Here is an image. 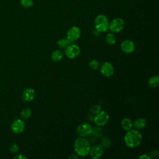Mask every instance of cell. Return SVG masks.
Returning a JSON list of instances; mask_svg holds the SVG:
<instances>
[{"label": "cell", "mask_w": 159, "mask_h": 159, "mask_svg": "<svg viewBox=\"0 0 159 159\" xmlns=\"http://www.w3.org/2000/svg\"><path fill=\"white\" fill-rule=\"evenodd\" d=\"M20 2L23 7L26 8L30 7L34 4L33 0H20Z\"/></svg>", "instance_id": "obj_25"}, {"label": "cell", "mask_w": 159, "mask_h": 159, "mask_svg": "<svg viewBox=\"0 0 159 159\" xmlns=\"http://www.w3.org/2000/svg\"><path fill=\"white\" fill-rule=\"evenodd\" d=\"M35 97V91L34 89L29 88L25 89L22 94V98L23 101L25 102H30L32 101Z\"/></svg>", "instance_id": "obj_13"}, {"label": "cell", "mask_w": 159, "mask_h": 159, "mask_svg": "<svg viewBox=\"0 0 159 159\" xmlns=\"http://www.w3.org/2000/svg\"><path fill=\"white\" fill-rule=\"evenodd\" d=\"M102 133L103 131L101 127L96 125V127L93 128L91 134H93L96 138H99L102 135Z\"/></svg>", "instance_id": "obj_20"}, {"label": "cell", "mask_w": 159, "mask_h": 159, "mask_svg": "<svg viewBox=\"0 0 159 159\" xmlns=\"http://www.w3.org/2000/svg\"><path fill=\"white\" fill-rule=\"evenodd\" d=\"M139 159H150V157L148 154H142L138 157Z\"/></svg>", "instance_id": "obj_30"}, {"label": "cell", "mask_w": 159, "mask_h": 159, "mask_svg": "<svg viewBox=\"0 0 159 159\" xmlns=\"http://www.w3.org/2000/svg\"><path fill=\"white\" fill-rule=\"evenodd\" d=\"M87 137H88V138H87L86 139L88 140V141L89 142V143H90V145L94 143V142H95V140H96V137H95L93 135L90 134V135H88Z\"/></svg>", "instance_id": "obj_29"}, {"label": "cell", "mask_w": 159, "mask_h": 159, "mask_svg": "<svg viewBox=\"0 0 159 159\" xmlns=\"http://www.w3.org/2000/svg\"><path fill=\"white\" fill-rule=\"evenodd\" d=\"M106 43L109 45H112L116 42V37L113 33H109L106 36Z\"/></svg>", "instance_id": "obj_19"}, {"label": "cell", "mask_w": 159, "mask_h": 159, "mask_svg": "<svg viewBox=\"0 0 159 159\" xmlns=\"http://www.w3.org/2000/svg\"><path fill=\"white\" fill-rule=\"evenodd\" d=\"M12 131L15 134H20L25 129V124L20 119H16L12 122L11 125Z\"/></svg>", "instance_id": "obj_12"}, {"label": "cell", "mask_w": 159, "mask_h": 159, "mask_svg": "<svg viewBox=\"0 0 159 159\" xmlns=\"http://www.w3.org/2000/svg\"><path fill=\"white\" fill-rule=\"evenodd\" d=\"M142 141L141 133L136 129H130L127 131L124 135L125 144L130 148H135L140 145Z\"/></svg>", "instance_id": "obj_1"}, {"label": "cell", "mask_w": 159, "mask_h": 159, "mask_svg": "<svg viewBox=\"0 0 159 159\" xmlns=\"http://www.w3.org/2000/svg\"><path fill=\"white\" fill-rule=\"evenodd\" d=\"M100 71L105 77H111L114 73V67L110 62H104L100 66Z\"/></svg>", "instance_id": "obj_8"}, {"label": "cell", "mask_w": 159, "mask_h": 159, "mask_svg": "<svg viewBox=\"0 0 159 159\" xmlns=\"http://www.w3.org/2000/svg\"><path fill=\"white\" fill-rule=\"evenodd\" d=\"M120 124H121L122 129L126 131L130 130L133 127L132 120L129 118H127V117H125V118L122 119V120H121Z\"/></svg>", "instance_id": "obj_15"}, {"label": "cell", "mask_w": 159, "mask_h": 159, "mask_svg": "<svg viewBox=\"0 0 159 159\" xmlns=\"http://www.w3.org/2000/svg\"><path fill=\"white\" fill-rule=\"evenodd\" d=\"M101 110H102L101 106L100 104H98L93 105L90 107V109H89L91 113H92L93 114H96L98 112H99Z\"/></svg>", "instance_id": "obj_23"}, {"label": "cell", "mask_w": 159, "mask_h": 159, "mask_svg": "<svg viewBox=\"0 0 159 159\" xmlns=\"http://www.w3.org/2000/svg\"><path fill=\"white\" fill-rule=\"evenodd\" d=\"M109 116L108 113L104 111H101L94 116L93 122L96 125L103 126L105 125L109 121Z\"/></svg>", "instance_id": "obj_5"}, {"label": "cell", "mask_w": 159, "mask_h": 159, "mask_svg": "<svg viewBox=\"0 0 159 159\" xmlns=\"http://www.w3.org/2000/svg\"><path fill=\"white\" fill-rule=\"evenodd\" d=\"M109 22L107 17L103 14L97 16L94 21L96 30L99 32H104L109 28Z\"/></svg>", "instance_id": "obj_3"}, {"label": "cell", "mask_w": 159, "mask_h": 159, "mask_svg": "<svg viewBox=\"0 0 159 159\" xmlns=\"http://www.w3.org/2000/svg\"><path fill=\"white\" fill-rule=\"evenodd\" d=\"M71 43V42L70 40H68L67 38H62V39H58L57 42V46L60 48H64V49Z\"/></svg>", "instance_id": "obj_18"}, {"label": "cell", "mask_w": 159, "mask_h": 159, "mask_svg": "<svg viewBox=\"0 0 159 159\" xmlns=\"http://www.w3.org/2000/svg\"><path fill=\"white\" fill-rule=\"evenodd\" d=\"M89 66L91 69L96 70L99 68L100 64H99V61H98L97 60H95V59H93L89 62Z\"/></svg>", "instance_id": "obj_24"}, {"label": "cell", "mask_w": 159, "mask_h": 159, "mask_svg": "<svg viewBox=\"0 0 159 159\" xmlns=\"http://www.w3.org/2000/svg\"><path fill=\"white\" fill-rule=\"evenodd\" d=\"M133 127L136 130H142L147 125V120L143 117H139L132 122Z\"/></svg>", "instance_id": "obj_14"}, {"label": "cell", "mask_w": 159, "mask_h": 159, "mask_svg": "<svg viewBox=\"0 0 159 159\" xmlns=\"http://www.w3.org/2000/svg\"><path fill=\"white\" fill-rule=\"evenodd\" d=\"M104 148L101 145H95L90 148L89 150V155L93 159H98L104 153Z\"/></svg>", "instance_id": "obj_10"}, {"label": "cell", "mask_w": 159, "mask_h": 159, "mask_svg": "<svg viewBox=\"0 0 159 159\" xmlns=\"http://www.w3.org/2000/svg\"><path fill=\"white\" fill-rule=\"evenodd\" d=\"M31 114H32V111L29 107L24 108L20 111V113L21 117L24 119H28L29 117H30V116H31Z\"/></svg>", "instance_id": "obj_21"}, {"label": "cell", "mask_w": 159, "mask_h": 159, "mask_svg": "<svg viewBox=\"0 0 159 159\" xmlns=\"http://www.w3.org/2000/svg\"><path fill=\"white\" fill-rule=\"evenodd\" d=\"M135 45L134 42L131 40H125L120 43V49L125 53H130L135 50Z\"/></svg>", "instance_id": "obj_11"}, {"label": "cell", "mask_w": 159, "mask_h": 159, "mask_svg": "<svg viewBox=\"0 0 159 159\" xmlns=\"http://www.w3.org/2000/svg\"><path fill=\"white\" fill-rule=\"evenodd\" d=\"M14 159H27V158L22 155H17L14 157Z\"/></svg>", "instance_id": "obj_31"}, {"label": "cell", "mask_w": 159, "mask_h": 159, "mask_svg": "<svg viewBox=\"0 0 159 159\" xmlns=\"http://www.w3.org/2000/svg\"><path fill=\"white\" fill-rule=\"evenodd\" d=\"M10 151L12 153H16L19 150V147L16 143H12L10 146Z\"/></svg>", "instance_id": "obj_27"}, {"label": "cell", "mask_w": 159, "mask_h": 159, "mask_svg": "<svg viewBox=\"0 0 159 159\" xmlns=\"http://www.w3.org/2000/svg\"><path fill=\"white\" fill-rule=\"evenodd\" d=\"M78 157L77 156V154L76 153H72L70 156H69L68 158H70V159H75V158H78Z\"/></svg>", "instance_id": "obj_32"}, {"label": "cell", "mask_w": 159, "mask_h": 159, "mask_svg": "<svg viewBox=\"0 0 159 159\" xmlns=\"http://www.w3.org/2000/svg\"><path fill=\"white\" fill-rule=\"evenodd\" d=\"M125 22L124 20L119 17L112 19L109 24V30L114 33H117L120 32L124 28Z\"/></svg>", "instance_id": "obj_4"}, {"label": "cell", "mask_w": 159, "mask_h": 159, "mask_svg": "<svg viewBox=\"0 0 159 159\" xmlns=\"http://www.w3.org/2000/svg\"><path fill=\"white\" fill-rule=\"evenodd\" d=\"M111 140H110L109 138L107 137H103L101 140V145L104 147V148H109L111 145Z\"/></svg>", "instance_id": "obj_22"}, {"label": "cell", "mask_w": 159, "mask_h": 159, "mask_svg": "<svg viewBox=\"0 0 159 159\" xmlns=\"http://www.w3.org/2000/svg\"><path fill=\"white\" fill-rule=\"evenodd\" d=\"M148 155L150 156V158H155L158 157L159 152L157 149H152L151 150H150Z\"/></svg>", "instance_id": "obj_26"}, {"label": "cell", "mask_w": 159, "mask_h": 159, "mask_svg": "<svg viewBox=\"0 0 159 159\" xmlns=\"http://www.w3.org/2000/svg\"><path fill=\"white\" fill-rule=\"evenodd\" d=\"M80 53V48L76 44L71 43L65 48V55L70 59L77 57Z\"/></svg>", "instance_id": "obj_7"}, {"label": "cell", "mask_w": 159, "mask_h": 159, "mask_svg": "<svg viewBox=\"0 0 159 159\" xmlns=\"http://www.w3.org/2000/svg\"><path fill=\"white\" fill-rule=\"evenodd\" d=\"M90 148V143L85 137H80L75 140L74 150L77 155L81 157H85L89 154Z\"/></svg>", "instance_id": "obj_2"}, {"label": "cell", "mask_w": 159, "mask_h": 159, "mask_svg": "<svg viewBox=\"0 0 159 159\" xmlns=\"http://www.w3.org/2000/svg\"><path fill=\"white\" fill-rule=\"evenodd\" d=\"M92 126L88 122H84L80 124L76 128L78 135L82 137H86L92 133Z\"/></svg>", "instance_id": "obj_6"}, {"label": "cell", "mask_w": 159, "mask_h": 159, "mask_svg": "<svg viewBox=\"0 0 159 159\" xmlns=\"http://www.w3.org/2000/svg\"><path fill=\"white\" fill-rule=\"evenodd\" d=\"M81 34V31L79 27L76 26H73L70 27L66 33V38L71 42L78 40Z\"/></svg>", "instance_id": "obj_9"}, {"label": "cell", "mask_w": 159, "mask_h": 159, "mask_svg": "<svg viewBox=\"0 0 159 159\" xmlns=\"http://www.w3.org/2000/svg\"><path fill=\"white\" fill-rule=\"evenodd\" d=\"M148 84L150 88H156L159 86V77L158 75H153L148 80Z\"/></svg>", "instance_id": "obj_16"}, {"label": "cell", "mask_w": 159, "mask_h": 159, "mask_svg": "<svg viewBox=\"0 0 159 159\" xmlns=\"http://www.w3.org/2000/svg\"><path fill=\"white\" fill-rule=\"evenodd\" d=\"M63 57V53L60 50H55L51 54V59L52 61L57 62L61 60Z\"/></svg>", "instance_id": "obj_17"}, {"label": "cell", "mask_w": 159, "mask_h": 159, "mask_svg": "<svg viewBox=\"0 0 159 159\" xmlns=\"http://www.w3.org/2000/svg\"><path fill=\"white\" fill-rule=\"evenodd\" d=\"M94 115L92 114V113H91V114H87L86 116H85V117H84V119H85V120L88 122V123H89V122H93V120H94Z\"/></svg>", "instance_id": "obj_28"}]
</instances>
